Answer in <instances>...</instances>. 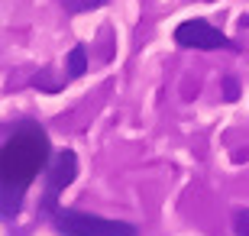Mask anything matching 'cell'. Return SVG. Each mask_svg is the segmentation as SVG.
<instances>
[{"label":"cell","instance_id":"obj_1","mask_svg":"<svg viewBox=\"0 0 249 236\" xmlns=\"http://www.w3.org/2000/svg\"><path fill=\"white\" fill-rule=\"evenodd\" d=\"M49 168V136L36 120H19L3 127L0 145V214L13 220L23 207L26 188Z\"/></svg>","mask_w":249,"mask_h":236},{"label":"cell","instance_id":"obj_2","mask_svg":"<svg viewBox=\"0 0 249 236\" xmlns=\"http://www.w3.org/2000/svg\"><path fill=\"white\" fill-rule=\"evenodd\" d=\"M46 220L58 236H139V230L129 220H110L101 214H84V210L71 207L49 210Z\"/></svg>","mask_w":249,"mask_h":236},{"label":"cell","instance_id":"obj_3","mask_svg":"<svg viewBox=\"0 0 249 236\" xmlns=\"http://www.w3.org/2000/svg\"><path fill=\"white\" fill-rule=\"evenodd\" d=\"M175 46L181 49H201V52H213V49H240L227 33H220L217 26H211L207 19L194 17L175 26Z\"/></svg>","mask_w":249,"mask_h":236},{"label":"cell","instance_id":"obj_4","mask_svg":"<svg viewBox=\"0 0 249 236\" xmlns=\"http://www.w3.org/2000/svg\"><path fill=\"white\" fill-rule=\"evenodd\" d=\"M78 178V155L71 149H65L52 159V165L46 168V188H42V217L49 210L58 207V194Z\"/></svg>","mask_w":249,"mask_h":236},{"label":"cell","instance_id":"obj_5","mask_svg":"<svg viewBox=\"0 0 249 236\" xmlns=\"http://www.w3.org/2000/svg\"><path fill=\"white\" fill-rule=\"evenodd\" d=\"M88 72V49L84 46H74L71 55H68V72H65V81H74Z\"/></svg>","mask_w":249,"mask_h":236},{"label":"cell","instance_id":"obj_6","mask_svg":"<svg viewBox=\"0 0 249 236\" xmlns=\"http://www.w3.org/2000/svg\"><path fill=\"white\" fill-rule=\"evenodd\" d=\"M107 0H62V7H65V13H88V10H97V7H104Z\"/></svg>","mask_w":249,"mask_h":236},{"label":"cell","instance_id":"obj_7","mask_svg":"<svg viewBox=\"0 0 249 236\" xmlns=\"http://www.w3.org/2000/svg\"><path fill=\"white\" fill-rule=\"evenodd\" d=\"M233 233L236 236H249V207H236L233 210Z\"/></svg>","mask_w":249,"mask_h":236},{"label":"cell","instance_id":"obj_8","mask_svg":"<svg viewBox=\"0 0 249 236\" xmlns=\"http://www.w3.org/2000/svg\"><path fill=\"white\" fill-rule=\"evenodd\" d=\"M223 84H227V100H236V97H240V84H236V78H227Z\"/></svg>","mask_w":249,"mask_h":236}]
</instances>
